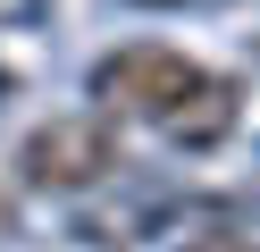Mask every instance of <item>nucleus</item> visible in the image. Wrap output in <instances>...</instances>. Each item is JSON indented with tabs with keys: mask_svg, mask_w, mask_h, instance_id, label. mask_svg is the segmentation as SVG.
<instances>
[{
	"mask_svg": "<svg viewBox=\"0 0 260 252\" xmlns=\"http://www.w3.org/2000/svg\"><path fill=\"white\" fill-rule=\"evenodd\" d=\"M118 126L92 109H59L17 143V185L25 193H101L118 177Z\"/></svg>",
	"mask_w": 260,
	"mask_h": 252,
	"instance_id": "obj_1",
	"label": "nucleus"
},
{
	"mask_svg": "<svg viewBox=\"0 0 260 252\" xmlns=\"http://www.w3.org/2000/svg\"><path fill=\"white\" fill-rule=\"evenodd\" d=\"M202 76V67L185 59L176 42H118V50H101L92 59V76H84V93H92V118H168L176 101H185V84Z\"/></svg>",
	"mask_w": 260,
	"mask_h": 252,
	"instance_id": "obj_2",
	"label": "nucleus"
},
{
	"mask_svg": "<svg viewBox=\"0 0 260 252\" xmlns=\"http://www.w3.org/2000/svg\"><path fill=\"white\" fill-rule=\"evenodd\" d=\"M235 118H243V84H235V76H210V67H202V76L185 84V101L159 118V134H168L176 151H218L226 134H235Z\"/></svg>",
	"mask_w": 260,
	"mask_h": 252,
	"instance_id": "obj_3",
	"label": "nucleus"
},
{
	"mask_svg": "<svg viewBox=\"0 0 260 252\" xmlns=\"http://www.w3.org/2000/svg\"><path fill=\"white\" fill-rule=\"evenodd\" d=\"M159 218H168V202H159L151 185H118V193H101V202L76 210V244H92V252H135Z\"/></svg>",
	"mask_w": 260,
	"mask_h": 252,
	"instance_id": "obj_4",
	"label": "nucleus"
},
{
	"mask_svg": "<svg viewBox=\"0 0 260 252\" xmlns=\"http://www.w3.org/2000/svg\"><path fill=\"white\" fill-rule=\"evenodd\" d=\"M176 252H252V235L226 227V218H210V227H185V244H176Z\"/></svg>",
	"mask_w": 260,
	"mask_h": 252,
	"instance_id": "obj_5",
	"label": "nucleus"
},
{
	"mask_svg": "<svg viewBox=\"0 0 260 252\" xmlns=\"http://www.w3.org/2000/svg\"><path fill=\"white\" fill-rule=\"evenodd\" d=\"M42 17H51V0H0V34L9 25H42Z\"/></svg>",
	"mask_w": 260,
	"mask_h": 252,
	"instance_id": "obj_6",
	"label": "nucleus"
},
{
	"mask_svg": "<svg viewBox=\"0 0 260 252\" xmlns=\"http://www.w3.org/2000/svg\"><path fill=\"white\" fill-rule=\"evenodd\" d=\"M9 235H17V193L0 185V244H9Z\"/></svg>",
	"mask_w": 260,
	"mask_h": 252,
	"instance_id": "obj_7",
	"label": "nucleus"
},
{
	"mask_svg": "<svg viewBox=\"0 0 260 252\" xmlns=\"http://www.w3.org/2000/svg\"><path fill=\"white\" fill-rule=\"evenodd\" d=\"M9 84H17V76H9V67H0V93H9Z\"/></svg>",
	"mask_w": 260,
	"mask_h": 252,
	"instance_id": "obj_8",
	"label": "nucleus"
},
{
	"mask_svg": "<svg viewBox=\"0 0 260 252\" xmlns=\"http://www.w3.org/2000/svg\"><path fill=\"white\" fill-rule=\"evenodd\" d=\"M143 9H176V0H143Z\"/></svg>",
	"mask_w": 260,
	"mask_h": 252,
	"instance_id": "obj_9",
	"label": "nucleus"
}]
</instances>
